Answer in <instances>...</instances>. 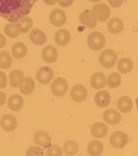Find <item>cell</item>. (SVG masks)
<instances>
[{
  "instance_id": "1",
  "label": "cell",
  "mask_w": 138,
  "mask_h": 156,
  "mask_svg": "<svg viewBox=\"0 0 138 156\" xmlns=\"http://www.w3.org/2000/svg\"><path fill=\"white\" fill-rule=\"evenodd\" d=\"M38 0H0V17L17 22L27 17Z\"/></svg>"
},
{
  "instance_id": "2",
  "label": "cell",
  "mask_w": 138,
  "mask_h": 156,
  "mask_svg": "<svg viewBox=\"0 0 138 156\" xmlns=\"http://www.w3.org/2000/svg\"><path fill=\"white\" fill-rule=\"evenodd\" d=\"M88 45L93 51H100L106 45L105 36L100 31H94L88 36Z\"/></svg>"
},
{
  "instance_id": "3",
  "label": "cell",
  "mask_w": 138,
  "mask_h": 156,
  "mask_svg": "<svg viewBox=\"0 0 138 156\" xmlns=\"http://www.w3.org/2000/svg\"><path fill=\"white\" fill-rule=\"evenodd\" d=\"M100 63L104 68H111L117 62V54L111 49L104 50L99 57Z\"/></svg>"
},
{
  "instance_id": "4",
  "label": "cell",
  "mask_w": 138,
  "mask_h": 156,
  "mask_svg": "<svg viewBox=\"0 0 138 156\" xmlns=\"http://www.w3.org/2000/svg\"><path fill=\"white\" fill-rule=\"evenodd\" d=\"M54 73L49 66H42L36 72V79L41 85H48L53 79Z\"/></svg>"
},
{
  "instance_id": "5",
  "label": "cell",
  "mask_w": 138,
  "mask_h": 156,
  "mask_svg": "<svg viewBox=\"0 0 138 156\" xmlns=\"http://www.w3.org/2000/svg\"><path fill=\"white\" fill-rule=\"evenodd\" d=\"M92 14L97 21L104 22L111 17V9L106 4H98L92 8Z\"/></svg>"
},
{
  "instance_id": "6",
  "label": "cell",
  "mask_w": 138,
  "mask_h": 156,
  "mask_svg": "<svg viewBox=\"0 0 138 156\" xmlns=\"http://www.w3.org/2000/svg\"><path fill=\"white\" fill-rule=\"evenodd\" d=\"M68 90V83L63 77H58L52 83L51 91L55 97H63Z\"/></svg>"
},
{
  "instance_id": "7",
  "label": "cell",
  "mask_w": 138,
  "mask_h": 156,
  "mask_svg": "<svg viewBox=\"0 0 138 156\" xmlns=\"http://www.w3.org/2000/svg\"><path fill=\"white\" fill-rule=\"evenodd\" d=\"M128 142L127 135L122 131H115L111 134L110 138V143L112 147L116 149L123 148Z\"/></svg>"
},
{
  "instance_id": "8",
  "label": "cell",
  "mask_w": 138,
  "mask_h": 156,
  "mask_svg": "<svg viewBox=\"0 0 138 156\" xmlns=\"http://www.w3.org/2000/svg\"><path fill=\"white\" fill-rule=\"evenodd\" d=\"M34 142L37 146L42 148H48L52 145V139L50 134L45 130H37L33 136Z\"/></svg>"
},
{
  "instance_id": "9",
  "label": "cell",
  "mask_w": 138,
  "mask_h": 156,
  "mask_svg": "<svg viewBox=\"0 0 138 156\" xmlns=\"http://www.w3.org/2000/svg\"><path fill=\"white\" fill-rule=\"evenodd\" d=\"M17 126H18L17 119L15 118V116L11 114L3 115V117L1 118V120H0V127L2 128V129L8 132H11L15 130Z\"/></svg>"
},
{
  "instance_id": "10",
  "label": "cell",
  "mask_w": 138,
  "mask_h": 156,
  "mask_svg": "<svg viewBox=\"0 0 138 156\" xmlns=\"http://www.w3.org/2000/svg\"><path fill=\"white\" fill-rule=\"evenodd\" d=\"M49 20L54 27H62L66 22V14L62 9H53L50 14Z\"/></svg>"
},
{
  "instance_id": "11",
  "label": "cell",
  "mask_w": 138,
  "mask_h": 156,
  "mask_svg": "<svg viewBox=\"0 0 138 156\" xmlns=\"http://www.w3.org/2000/svg\"><path fill=\"white\" fill-rule=\"evenodd\" d=\"M70 96H71V98L75 102L80 103V102H83L84 100H86V98L88 97V90L82 85H76L72 87Z\"/></svg>"
},
{
  "instance_id": "12",
  "label": "cell",
  "mask_w": 138,
  "mask_h": 156,
  "mask_svg": "<svg viewBox=\"0 0 138 156\" xmlns=\"http://www.w3.org/2000/svg\"><path fill=\"white\" fill-rule=\"evenodd\" d=\"M42 60L46 63H53L58 58V51L52 45H47L42 51Z\"/></svg>"
},
{
  "instance_id": "13",
  "label": "cell",
  "mask_w": 138,
  "mask_h": 156,
  "mask_svg": "<svg viewBox=\"0 0 138 156\" xmlns=\"http://www.w3.org/2000/svg\"><path fill=\"white\" fill-rule=\"evenodd\" d=\"M102 119H103V121L108 123V124L116 125V124L121 122L122 116L117 110L111 108V109H107L103 112Z\"/></svg>"
},
{
  "instance_id": "14",
  "label": "cell",
  "mask_w": 138,
  "mask_h": 156,
  "mask_svg": "<svg viewBox=\"0 0 138 156\" xmlns=\"http://www.w3.org/2000/svg\"><path fill=\"white\" fill-rule=\"evenodd\" d=\"M78 20H79L80 23L87 26L89 29H93L97 26V20L94 18V16L90 10L87 9V10H84L83 12H81L78 17Z\"/></svg>"
},
{
  "instance_id": "15",
  "label": "cell",
  "mask_w": 138,
  "mask_h": 156,
  "mask_svg": "<svg viewBox=\"0 0 138 156\" xmlns=\"http://www.w3.org/2000/svg\"><path fill=\"white\" fill-rule=\"evenodd\" d=\"M54 41L60 46H65L71 41V34L69 30L65 29H61L57 30L54 34Z\"/></svg>"
},
{
  "instance_id": "16",
  "label": "cell",
  "mask_w": 138,
  "mask_h": 156,
  "mask_svg": "<svg viewBox=\"0 0 138 156\" xmlns=\"http://www.w3.org/2000/svg\"><path fill=\"white\" fill-rule=\"evenodd\" d=\"M30 41L33 44L41 46V45H43L47 41V36L42 30L39 29H33L30 32Z\"/></svg>"
},
{
  "instance_id": "17",
  "label": "cell",
  "mask_w": 138,
  "mask_h": 156,
  "mask_svg": "<svg viewBox=\"0 0 138 156\" xmlns=\"http://www.w3.org/2000/svg\"><path fill=\"white\" fill-rule=\"evenodd\" d=\"M24 73L20 70H13L9 74V86L13 88H17L20 86L24 79Z\"/></svg>"
},
{
  "instance_id": "18",
  "label": "cell",
  "mask_w": 138,
  "mask_h": 156,
  "mask_svg": "<svg viewBox=\"0 0 138 156\" xmlns=\"http://www.w3.org/2000/svg\"><path fill=\"white\" fill-rule=\"evenodd\" d=\"M106 76L103 73H95L90 77V86L94 89H101L106 86Z\"/></svg>"
},
{
  "instance_id": "19",
  "label": "cell",
  "mask_w": 138,
  "mask_h": 156,
  "mask_svg": "<svg viewBox=\"0 0 138 156\" xmlns=\"http://www.w3.org/2000/svg\"><path fill=\"white\" fill-rule=\"evenodd\" d=\"M111 94L106 91H99L95 96V103L100 108H107L111 104Z\"/></svg>"
},
{
  "instance_id": "20",
  "label": "cell",
  "mask_w": 138,
  "mask_h": 156,
  "mask_svg": "<svg viewBox=\"0 0 138 156\" xmlns=\"http://www.w3.org/2000/svg\"><path fill=\"white\" fill-rule=\"evenodd\" d=\"M90 131L93 137L97 139H102L108 133V127L103 122H96L92 125Z\"/></svg>"
},
{
  "instance_id": "21",
  "label": "cell",
  "mask_w": 138,
  "mask_h": 156,
  "mask_svg": "<svg viewBox=\"0 0 138 156\" xmlns=\"http://www.w3.org/2000/svg\"><path fill=\"white\" fill-rule=\"evenodd\" d=\"M8 106L11 110L19 111L24 106V99L20 95L14 94L9 97V98L8 100Z\"/></svg>"
},
{
  "instance_id": "22",
  "label": "cell",
  "mask_w": 138,
  "mask_h": 156,
  "mask_svg": "<svg viewBox=\"0 0 138 156\" xmlns=\"http://www.w3.org/2000/svg\"><path fill=\"white\" fill-rule=\"evenodd\" d=\"M107 28H108L109 32H111V34H118L121 31H122V30L124 28V24L121 19L112 18L109 20Z\"/></svg>"
},
{
  "instance_id": "23",
  "label": "cell",
  "mask_w": 138,
  "mask_h": 156,
  "mask_svg": "<svg viewBox=\"0 0 138 156\" xmlns=\"http://www.w3.org/2000/svg\"><path fill=\"white\" fill-rule=\"evenodd\" d=\"M20 92L25 95V96H29L31 93H33V91L35 90V83L33 81L32 78L31 77H25L22 83L20 84V86L19 87Z\"/></svg>"
},
{
  "instance_id": "24",
  "label": "cell",
  "mask_w": 138,
  "mask_h": 156,
  "mask_svg": "<svg viewBox=\"0 0 138 156\" xmlns=\"http://www.w3.org/2000/svg\"><path fill=\"white\" fill-rule=\"evenodd\" d=\"M4 32L9 38H17L21 33V28L20 23L17 21L7 24L4 28Z\"/></svg>"
},
{
  "instance_id": "25",
  "label": "cell",
  "mask_w": 138,
  "mask_h": 156,
  "mask_svg": "<svg viewBox=\"0 0 138 156\" xmlns=\"http://www.w3.org/2000/svg\"><path fill=\"white\" fill-rule=\"evenodd\" d=\"M117 107L122 113H129L133 109V100L127 96L121 97L118 99Z\"/></svg>"
},
{
  "instance_id": "26",
  "label": "cell",
  "mask_w": 138,
  "mask_h": 156,
  "mask_svg": "<svg viewBox=\"0 0 138 156\" xmlns=\"http://www.w3.org/2000/svg\"><path fill=\"white\" fill-rule=\"evenodd\" d=\"M133 61L127 57L121 58L117 63V69L121 73H124V74L128 73L133 70Z\"/></svg>"
},
{
  "instance_id": "27",
  "label": "cell",
  "mask_w": 138,
  "mask_h": 156,
  "mask_svg": "<svg viewBox=\"0 0 138 156\" xmlns=\"http://www.w3.org/2000/svg\"><path fill=\"white\" fill-rule=\"evenodd\" d=\"M103 143L100 140H92L88 145V153L90 156H100L103 151Z\"/></svg>"
},
{
  "instance_id": "28",
  "label": "cell",
  "mask_w": 138,
  "mask_h": 156,
  "mask_svg": "<svg viewBox=\"0 0 138 156\" xmlns=\"http://www.w3.org/2000/svg\"><path fill=\"white\" fill-rule=\"evenodd\" d=\"M12 56L16 59H22L26 56L28 52V48L23 42H17L12 47Z\"/></svg>"
},
{
  "instance_id": "29",
  "label": "cell",
  "mask_w": 138,
  "mask_h": 156,
  "mask_svg": "<svg viewBox=\"0 0 138 156\" xmlns=\"http://www.w3.org/2000/svg\"><path fill=\"white\" fill-rule=\"evenodd\" d=\"M78 144L74 140H67L64 144L63 151L66 156H73L78 152Z\"/></svg>"
},
{
  "instance_id": "30",
  "label": "cell",
  "mask_w": 138,
  "mask_h": 156,
  "mask_svg": "<svg viewBox=\"0 0 138 156\" xmlns=\"http://www.w3.org/2000/svg\"><path fill=\"white\" fill-rule=\"evenodd\" d=\"M12 64V56L7 51H0V69H9Z\"/></svg>"
},
{
  "instance_id": "31",
  "label": "cell",
  "mask_w": 138,
  "mask_h": 156,
  "mask_svg": "<svg viewBox=\"0 0 138 156\" xmlns=\"http://www.w3.org/2000/svg\"><path fill=\"white\" fill-rule=\"evenodd\" d=\"M106 84L109 86L110 88H116L121 86L122 84V77L118 73H111L106 79Z\"/></svg>"
},
{
  "instance_id": "32",
  "label": "cell",
  "mask_w": 138,
  "mask_h": 156,
  "mask_svg": "<svg viewBox=\"0 0 138 156\" xmlns=\"http://www.w3.org/2000/svg\"><path fill=\"white\" fill-rule=\"evenodd\" d=\"M18 22H19L20 25L21 33H22V34L27 33V32L30 30V29H31V27H32V25H33L32 20H31V18H29V17H24V18H22L21 20H20Z\"/></svg>"
},
{
  "instance_id": "33",
  "label": "cell",
  "mask_w": 138,
  "mask_h": 156,
  "mask_svg": "<svg viewBox=\"0 0 138 156\" xmlns=\"http://www.w3.org/2000/svg\"><path fill=\"white\" fill-rule=\"evenodd\" d=\"M63 150L59 145H51L46 150V156H62Z\"/></svg>"
},
{
  "instance_id": "34",
  "label": "cell",
  "mask_w": 138,
  "mask_h": 156,
  "mask_svg": "<svg viewBox=\"0 0 138 156\" xmlns=\"http://www.w3.org/2000/svg\"><path fill=\"white\" fill-rule=\"evenodd\" d=\"M26 156H44V151L38 146H31L27 150Z\"/></svg>"
},
{
  "instance_id": "35",
  "label": "cell",
  "mask_w": 138,
  "mask_h": 156,
  "mask_svg": "<svg viewBox=\"0 0 138 156\" xmlns=\"http://www.w3.org/2000/svg\"><path fill=\"white\" fill-rule=\"evenodd\" d=\"M8 86V77H7V74L0 71V89H4L6 88Z\"/></svg>"
},
{
  "instance_id": "36",
  "label": "cell",
  "mask_w": 138,
  "mask_h": 156,
  "mask_svg": "<svg viewBox=\"0 0 138 156\" xmlns=\"http://www.w3.org/2000/svg\"><path fill=\"white\" fill-rule=\"evenodd\" d=\"M74 1H75V0H58L57 3L62 8H68L74 3Z\"/></svg>"
},
{
  "instance_id": "37",
  "label": "cell",
  "mask_w": 138,
  "mask_h": 156,
  "mask_svg": "<svg viewBox=\"0 0 138 156\" xmlns=\"http://www.w3.org/2000/svg\"><path fill=\"white\" fill-rule=\"evenodd\" d=\"M110 5L113 8H119L123 4L124 0H108Z\"/></svg>"
},
{
  "instance_id": "38",
  "label": "cell",
  "mask_w": 138,
  "mask_h": 156,
  "mask_svg": "<svg viewBox=\"0 0 138 156\" xmlns=\"http://www.w3.org/2000/svg\"><path fill=\"white\" fill-rule=\"evenodd\" d=\"M7 102V96L4 92L0 91V107H2Z\"/></svg>"
},
{
  "instance_id": "39",
  "label": "cell",
  "mask_w": 138,
  "mask_h": 156,
  "mask_svg": "<svg viewBox=\"0 0 138 156\" xmlns=\"http://www.w3.org/2000/svg\"><path fill=\"white\" fill-rule=\"evenodd\" d=\"M6 44H7V39H6V37L3 34L0 33V49L4 48L6 46Z\"/></svg>"
},
{
  "instance_id": "40",
  "label": "cell",
  "mask_w": 138,
  "mask_h": 156,
  "mask_svg": "<svg viewBox=\"0 0 138 156\" xmlns=\"http://www.w3.org/2000/svg\"><path fill=\"white\" fill-rule=\"evenodd\" d=\"M42 1L47 6H53L58 2V0H42Z\"/></svg>"
},
{
  "instance_id": "41",
  "label": "cell",
  "mask_w": 138,
  "mask_h": 156,
  "mask_svg": "<svg viewBox=\"0 0 138 156\" xmlns=\"http://www.w3.org/2000/svg\"><path fill=\"white\" fill-rule=\"evenodd\" d=\"M89 1L92 2V3H97V2H100V0H89Z\"/></svg>"
},
{
  "instance_id": "42",
  "label": "cell",
  "mask_w": 138,
  "mask_h": 156,
  "mask_svg": "<svg viewBox=\"0 0 138 156\" xmlns=\"http://www.w3.org/2000/svg\"><path fill=\"white\" fill-rule=\"evenodd\" d=\"M137 106H138V99H137Z\"/></svg>"
},
{
  "instance_id": "43",
  "label": "cell",
  "mask_w": 138,
  "mask_h": 156,
  "mask_svg": "<svg viewBox=\"0 0 138 156\" xmlns=\"http://www.w3.org/2000/svg\"><path fill=\"white\" fill-rule=\"evenodd\" d=\"M78 156H81V155H78Z\"/></svg>"
}]
</instances>
